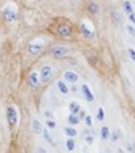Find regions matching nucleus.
I'll use <instances>...</instances> for the list:
<instances>
[{"label": "nucleus", "mask_w": 135, "mask_h": 153, "mask_svg": "<svg viewBox=\"0 0 135 153\" xmlns=\"http://www.w3.org/2000/svg\"><path fill=\"white\" fill-rule=\"evenodd\" d=\"M38 153H48L45 148H41V147H38Z\"/></svg>", "instance_id": "obj_33"}, {"label": "nucleus", "mask_w": 135, "mask_h": 153, "mask_svg": "<svg viewBox=\"0 0 135 153\" xmlns=\"http://www.w3.org/2000/svg\"><path fill=\"white\" fill-rule=\"evenodd\" d=\"M126 30H127V33H129V35H132V37L135 38V26H134V24H131V22H129L127 26H126Z\"/></svg>", "instance_id": "obj_24"}, {"label": "nucleus", "mask_w": 135, "mask_h": 153, "mask_svg": "<svg viewBox=\"0 0 135 153\" xmlns=\"http://www.w3.org/2000/svg\"><path fill=\"white\" fill-rule=\"evenodd\" d=\"M134 7H135V0H134Z\"/></svg>", "instance_id": "obj_34"}, {"label": "nucleus", "mask_w": 135, "mask_h": 153, "mask_svg": "<svg viewBox=\"0 0 135 153\" xmlns=\"http://www.w3.org/2000/svg\"><path fill=\"white\" fill-rule=\"evenodd\" d=\"M89 11L92 13V14H99V13H100L99 3H97V2H91V3H89Z\"/></svg>", "instance_id": "obj_19"}, {"label": "nucleus", "mask_w": 135, "mask_h": 153, "mask_svg": "<svg viewBox=\"0 0 135 153\" xmlns=\"http://www.w3.org/2000/svg\"><path fill=\"white\" fill-rule=\"evenodd\" d=\"M122 10H124V13L127 14H132V13H135V7H134V3H131L129 0H124V3H122Z\"/></svg>", "instance_id": "obj_12"}, {"label": "nucleus", "mask_w": 135, "mask_h": 153, "mask_svg": "<svg viewBox=\"0 0 135 153\" xmlns=\"http://www.w3.org/2000/svg\"><path fill=\"white\" fill-rule=\"evenodd\" d=\"M97 120H99V121H103V120H105V110H103V107L97 108Z\"/></svg>", "instance_id": "obj_23"}, {"label": "nucleus", "mask_w": 135, "mask_h": 153, "mask_svg": "<svg viewBox=\"0 0 135 153\" xmlns=\"http://www.w3.org/2000/svg\"><path fill=\"white\" fill-rule=\"evenodd\" d=\"M113 19H114V22L122 24V14L119 13V11H113Z\"/></svg>", "instance_id": "obj_22"}, {"label": "nucleus", "mask_w": 135, "mask_h": 153, "mask_svg": "<svg viewBox=\"0 0 135 153\" xmlns=\"http://www.w3.org/2000/svg\"><path fill=\"white\" fill-rule=\"evenodd\" d=\"M78 115H80V118H81V120H84L86 117H88V113H86V112H84V110H81V112H80Z\"/></svg>", "instance_id": "obj_31"}, {"label": "nucleus", "mask_w": 135, "mask_h": 153, "mask_svg": "<svg viewBox=\"0 0 135 153\" xmlns=\"http://www.w3.org/2000/svg\"><path fill=\"white\" fill-rule=\"evenodd\" d=\"M84 140H86V143H88V145H92L94 143V136H91V134H86V137H84Z\"/></svg>", "instance_id": "obj_26"}, {"label": "nucleus", "mask_w": 135, "mask_h": 153, "mask_svg": "<svg viewBox=\"0 0 135 153\" xmlns=\"http://www.w3.org/2000/svg\"><path fill=\"white\" fill-rule=\"evenodd\" d=\"M38 74H40V80H41V83H49L51 78L54 76V69H52L51 65H43Z\"/></svg>", "instance_id": "obj_3"}, {"label": "nucleus", "mask_w": 135, "mask_h": 153, "mask_svg": "<svg viewBox=\"0 0 135 153\" xmlns=\"http://www.w3.org/2000/svg\"><path fill=\"white\" fill-rule=\"evenodd\" d=\"M119 139H121V131H119V129H116V131L111 132V136H110V140H111V142H118Z\"/></svg>", "instance_id": "obj_20"}, {"label": "nucleus", "mask_w": 135, "mask_h": 153, "mask_svg": "<svg viewBox=\"0 0 135 153\" xmlns=\"http://www.w3.org/2000/svg\"><path fill=\"white\" fill-rule=\"evenodd\" d=\"M126 148H127V152H131V153L134 152V145H132V143H127V147H126Z\"/></svg>", "instance_id": "obj_32"}, {"label": "nucleus", "mask_w": 135, "mask_h": 153, "mask_svg": "<svg viewBox=\"0 0 135 153\" xmlns=\"http://www.w3.org/2000/svg\"><path fill=\"white\" fill-rule=\"evenodd\" d=\"M41 51H43V43H40V42H30L29 43V53H30V54L35 56Z\"/></svg>", "instance_id": "obj_8"}, {"label": "nucleus", "mask_w": 135, "mask_h": 153, "mask_svg": "<svg viewBox=\"0 0 135 153\" xmlns=\"http://www.w3.org/2000/svg\"><path fill=\"white\" fill-rule=\"evenodd\" d=\"M67 121H69V124H70V126H76V124H80L81 118H80V115L70 113V115H69V118H67Z\"/></svg>", "instance_id": "obj_14"}, {"label": "nucleus", "mask_w": 135, "mask_h": 153, "mask_svg": "<svg viewBox=\"0 0 135 153\" xmlns=\"http://www.w3.org/2000/svg\"><path fill=\"white\" fill-rule=\"evenodd\" d=\"M127 19H129V22H131V24H134V26H135V13L129 14V16H127Z\"/></svg>", "instance_id": "obj_29"}, {"label": "nucleus", "mask_w": 135, "mask_h": 153, "mask_svg": "<svg viewBox=\"0 0 135 153\" xmlns=\"http://www.w3.org/2000/svg\"><path fill=\"white\" fill-rule=\"evenodd\" d=\"M64 134H65L69 139H73V137H76V134H78V132H76L75 128L70 126V128H64Z\"/></svg>", "instance_id": "obj_17"}, {"label": "nucleus", "mask_w": 135, "mask_h": 153, "mask_svg": "<svg viewBox=\"0 0 135 153\" xmlns=\"http://www.w3.org/2000/svg\"><path fill=\"white\" fill-rule=\"evenodd\" d=\"M46 128L48 129H56L57 128V123L54 121V120H48V121H46Z\"/></svg>", "instance_id": "obj_25"}, {"label": "nucleus", "mask_w": 135, "mask_h": 153, "mask_svg": "<svg viewBox=\"0 0 135 153\" xmlns=\"http://www.w3.org/2000/svg\"><path fill=\"white\" fill-rule=\"evenodd\" d=\"M84 123H86V126H88V128H91V126H92V117L88 115V117L84 118Z\"/></svg>", "instance_id": "obj_27"}, {"label": "nucleus", "mask_w": 135, "mask_h": 153, "mask_svg": "<svg viewBox=\"0 0 135 153\" xmlns=\"http://www.w3.org/2000/svg\"><path fill=\"white\" fill-rule=\"evenodd\" d=\"M69 110H70V113L78 115V113L81 112V107H80V104L76 102V100H73V102H70V104H69Z\"/></svg>", "instance_id": "obj_15"}, {"label": "nucleus", "mask_w": 135, "mask_h": 153, "mask_svg": "<svg viewBox=\"0 0 135 153\" xmlns=\"http://www.w3.org/2000/svg\"><path fill=\"white\" fill-rule=\"evenodd\" d=\"M110 136H111V131H110L108 126L100 128V139H102V140H110Z\"/></svg>", "instance_id": "obj_13"}, {"label": "nucleus", "mask_w": 135, "mask_h": 153, "mask_svg": "<svg viewBox=\"0 0 135 153\" xmlns=\"http://www.w3.org/2000/svg\"><path fill=\"white\" fill-rule=\"evenodd\" d=\"M57 33H59L60 37H70L72 35V27L69 26V24H60L59 27H57Z\"/></svg>", "instance_id": "obj_10"}, {"label": "nucleus", "mask_w": 135, "mask_h": 153, "mask_svg": "<svg viewBox=\"0 0 135 153\" xmlns=\"http://www.w3.org/2000/svg\"><path fill=\"white\" fill-rule=\"evenodd\" d=\"M7 118H8V124L10 128H16L19 123V112L14 105H8L7 108Z\"/></svg>", "instance_id": "obj_1"}, {"label": "nucleus", "mask_w": 135, "mask_h": 153, "mask_svg": "<svg viewBox=\"0 0 135 153\" xmlns=\"http://www.w3.org/2000/svg\"><path fill=\"white\" fill-rule=\"evenodd\" d=\"M64 80L67 81V83H76V81L80 80V75L73 70H67L64 74Z\"/></svg>", "instance_id": "obj_9"}, {"label": "nucleus", "mask_w": 135, "mask_h": 153, "mask_svg": "<svg viewBox=\"0 0 135 153\" xmlns=\"http://www.w3.org/2000/svg\"><path fill=\"white\" fill-rule=\"evenodd\" d=\"M69 54V48L64 46V45H54L51 50V56L52 57H57V59H60V57H65Z\"/></svg>", "instance_id": "obj_5"}, {"label": "nucleus", "mask_w": 135, "mask_h": 153, "mask_svg": "<svg viewBox=\"0 0 135 153\" xmlns=\"http://www.w3.org/2000/svg\"><path fill=\"white\" fill-rule=\"evenodd\" d=\"M32 129L35 134H41L43 132V128H41V123L38 121V120H33L32 121Z\"/></svg>", "instance_id": "obj_16"}, {"label": "nucleus", "mask_w": 135, "mask_h": 153, "mask_svg": "<svg viewBox=\"0 0 135 153\" xmlns=\"http://www.w3.org/2000/svg\"><path fill=\"white\" fill-rule=\"evenodd\" d=\"M2 16L7 22H14L18 19V10L13 5H7V7L2 8Z\"/></svg>", "instance_id": "obj_2"}, {"label": "nucleus", "mask_w": 135, "mask_h": 153, "mask_svg": "<svg viewBox=\"0 0 135 153\" xmlns=\"http://www.w3.org/2000/svg\"><path fill=\"white\" fill-rule=\"evenodd\" d=\"M45 117H46L48 120H52V112H51V110H46V112H45Z\"/></svg>", "instance_id": "obj_30"}, {"label": "nucleus", "mask_w": 135, "mask_h": 153, "mask_svg": "<svg viewBox=\"0 0 135 153\" xmlns=\"http://www.w3.org/2000/svg\"><path fill=\"white\" fill-rule=\"evenodd\" d=\"M127 53H129V57H131V59L135 62V48H129Z\"/></svg>", "instance_id": "obj_28"}, {"label": "nucleus", "mask_w": 135, "mask_h": 153, "mask_svg": "<svg viewBox=\"0 0 135 153\" xmlns=\"http://www.w3.org/2000/svg\"><path fill=\"white\" fill-rule=\"evenodd\" d=\"M80 33H81L84 38H88V40H92L94 35H95V33H94V29L91 27L86 21H83V22L80 24Z\"/></svg>", "instance_id": "obj_4"}, {"label": "nucleus", "mask_w": 135, "mask_h": 153, "mask_svg": "<svg viewBox=\"0 0 135 153\" xmlns=\"http://www.w3.org/2000/svg\"><path fill=\"white\" fill-rule=\"evenodd\" d=\"M40 74L38 72H30L29 74V76H27V85L29 86H32V88H37L38 85H40Z\"/></svg>", "instance_id": "obj_7"}, {"label": "nucleus", "mask_w": 135, "mask_h": 153, "mask_svg": "<svg viewBox=\"0 0 135 153\" xmlns=\"http://www.w3.org/2000/svg\"><path fill=\"white\" fill-rule=\"evenodd\" d=\"M80 91H81V94H83V97H84L86 100H88V102H94V100H95L92 89H91V88H89V86L86 85V83H83V85H81Z\"/></svg>", "instance_id": "obj_6"}, {"label": "nucleus", "mask_w": 135, "mask_h": 153, "mask_svg": "<svg viewBox=\"0 0 135 153\" xmlns=\"http://www.w3.org/2000/svg\"><path fill=\"white\" fill-rule=\"evenodd\" d=\"M57 89H59L60 94H69L70 93V89H69V86H67L65 80H59V81H57Z\"/></svg>", "instance_id": "obj_11"}, {"label": "nucleus", "mask_w": 135, "mask_h": 153, "mask_svg": "<svg viewBox=\"0 0 135 153\" xmlns=\"http://www.w3.org/2000/svg\"><path fill=\"white\" fill-rule=\"evenodd\" d=\"M41 136L45 137V140L49 143V145H56V142H54V139L51 137V134L48 132V129H43V132H41Z\"/></svg>", "instance_id": "obj_18"}, {"label": "nucleus", "mask_w": 135, "mask_h": 153, "mask_svg": "<svg viewBox=\"0 0 135 153\" xmlns=\"http://www.w3.org/2000/svg\"><path fill=\"white\" fill-rule=\"evenodd\" d=\"M65 147H67V150H69V152H73L75 150V140H73V139H67Z\"/></svg>", "instance_id": "obj_21"}]
</instances>
